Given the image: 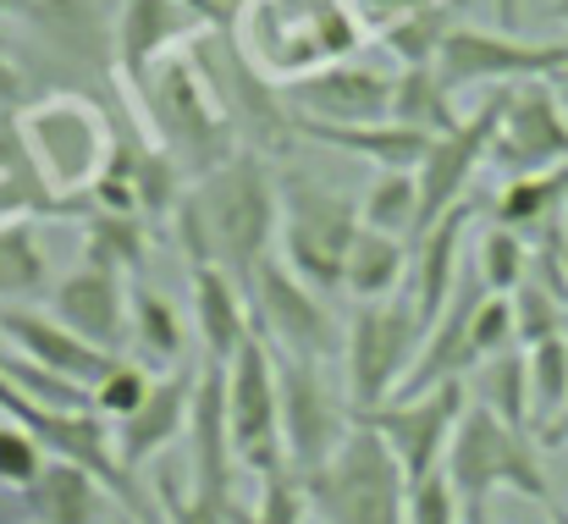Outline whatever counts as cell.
I'll return each instance as SVG.
<instances>
[{"label": "cell", "mask_w": 568, "mask_h": 524, "mask_svg": "<svg viewBox=\"0 0 568 524\" xmlns=\"http://www.w3.org/2000/svg\"><path fill=\"white\" fill-rule=\"evenodd\" d=\"M183 243L189 265H221L237 282L260 271V260L276 254V226H282V177L260 155H232L221 172L189 182L183 193Z\"/></svg>", "instance_id": "6da1fadb"}, {"label": "cell", "mask_w": 568, "mask_h": 524, "mask_svg": "<svg viewBox=\"0 0 568 524\" xmlns=\"http://www.w3.org/2000/svg\"><path fill=\"white\" fill-rule=\"evenodd\" d=\"M204 39V33H199ZM199 39L172 50L139 89V105H144V122H150V139L178 161V172L199 182V177L221 172L237 150V122L199 56Z\"/></svg>", "instance_id": "7a4b0ae2"}, {"label": "cell", "mask_w": 568, "mask_h": 524, "mask_svg": "<svg viewBox=\"0 0 568 524\" xmlns=\"http://www.w3.org/2000/svg\"><path fill=\"white\" fill-rule=\"evenodd\" d=\"M359 39L365 22L348 0H248L237 17V50L276 89L332 61H348Z\"/></svg>", "instance_id": "3957f363"}, {"label": "cell", "mask_w": 568, "mask_h": 524, "mask_svg": "<svg viewBox=\"0 0 568 524\" xmlns=\"http://www.w3.org/2000/svg\"><path fill=\"white\" fill-rule=\"evenodd\" d=\"M442 475H447V486L464 508V524H486L497 492H514V497L552 508V486H547V470L536 458V436L497 420L480 403H469V414L458 420V436L447 447Z\"/></svg>", "instance_id": "277c9868"}, {"label": "cell", "mask_w": 568, "mask_h": 524, "mask_svg": "<svg viewBox=\"0 0 568 524\" xmlns=\"http://www.w3.org/2000/svg\"><path fill=\"white\" fill-rule=\"evenodd\" d=\"M17 139L33 161V172L44 177V188L72 210V199L105 177L111 167V150H116V133L105 128V111L72 89H55V94H39L22 105L17 117Z\"/></svg>", "instance_id": "5b68a950"}, {"label": "cell", "mask_w": 568, "mask_h": 524, "mask_svg": "<svg viewBox=\"0 0 568 524\" xmlns=\"http://www.w3.org/2000/svg\"><path fill=\"white\" fill-rule=\"evenodd\" d=\"M304 497L315 524H408V475L365 420L304 481Z\"/></svg>", "instance_id": "8992f818"}, {"label": "cell", "mask_w": 568, "mask_h": 524, "mask_svg": "<svg viewBox=\"0 0 568 524\" xmlns=\"http://www.w3.org/2000/svg\"><path fill=\"white\" fill-rule=\"evenodd\" d=\"M359 238V199L310 177H282V226H276V254L282 265L310 282L315 293L337 299L348 249Z\"/></svg>", "instance_id": "52a82bcc"}, {"label": "cell", "mask_w": 568, "mask_h": 524, "mask_svg": "<svg viewBox=\"0 0 568 524\" xmlns=\"http://www.w3.org/2000/svg\"><path fill=\"white\" fill-rule=\"evenodd\" d=\"M248 293V315H254V337L282 359H304V364H332L343 359L348 343V321L332 310L326 293H315L310 282H298L282 254L260 260V271L243 282Z\"/></svg>", "instance_id": "ba28073f"}, {"label": "cell", "mask_w": 568, "mask_h": 524, "mask_svg": "<svg viewBox=\"0 0 568 524\" xmlns=\"http://www.w3.org/2000/svg\"><path fill=\"white\" fill-rule=\"evenodd\" d=\"M425 343V326L414 315V299H381L359 304L348 315V343H343V370H348V403L354 414H371L386 397H397V386L408 381L414 359Z\"/></svg>", "instance_id": "9c48e42d"}, {"label": "cell", "mask_w": 568, "mask_h": 524, "mask_svg": "<svg viewBox=\"0 0 568 524\" xmlns=\"http://www.w3.org/2000/svg\"><path fill=\"white\" fill-rule=\"evenodd\" d=\"M568 72V39H519V33H491V28H447L436 50V78L447 94L464 89H519V83H552Z\"/></svg>", "instance_id": "30bf717a"}, {"label": "cell", "mask_w": 568, "mask_h": 524, "mask_svg": "<svg viewBox=\"0 0 568 524\" xmlns=\"http://www.w3.org/2000/svg\"><path fill=\"white\" fill-rule=\"evenodd\" d=\"M276 392H282V453H287V470L298 481H310L359 425L348 392H337L321 364H304V359H282L276 353Z\"/></svg>", "instance_id": "8fae6325"}, {"label": "cell", "mask_w": 568, "mask_h": 524, "mask_svg": "<svg viewBox=\"0 0 568 524\" xmlns=\"http://www.w3.org/2000/svg\"><path fill=\"white\" fill-rule=\"evenodd\" d=\"M464 414H469V381H442V386H425L408 397H386L381 409L359 414V420L386 442V453L403 464V475L414 486L425 475H442Z\"/></svg>", "instance_id": "7c38bea8"}, {"label": "cell", "mask_w": 568, "mask_h": 524, "mask_svg": "<svg viewBox=\"0 0 568 524\" xmlns=\"http://www.w3.org/2000/svg\"><path fill=\"white\" fill-rule=\"evenodd\" d=\"M226 425H232V447L237 464L248 475H282L287 453H282V392H276V353L260 337H248L243 349L226 359Z\"/></svg>", "instance_id": "4fadbf2b"}, {"label": "cell", "mask_w": 568, "mask_h": 524, "mask_svg": "<svg viewBox=\"0 0 568 524\" xmlns=\"http://www.w3.org/2000/svg\"><path fill=\"white\" fill-rule=\"evenodd\" d=\"M503 105H508V89H491L469 117H458L453 133L430 139L425 161H419V232L430 221H442L453 204L469 199V182L475 172H486V155H491V139H497V122H503Z\"/></svg>", "instance_id": "5bb4252c"}, {"label": "cell", "mask_w": 568, "mask_h": 524, "mask_svg": "<svg viewBox=\"0 0 568 524\" xmlns=\"http://www.w3.org/2000/svg\"><path fill=\"white\" fill-rule=\"evenodd\" d=\"M486 167L503 177H536L568 167V105L552 83L508 89V105H503Z\"/></svg>", "instance_id": "9a60e30c"}, {"label": "cell", "mask_w": 568, "mask_h": 524, "mask_svg": "<svg viewBox=\"0 0 568 524\" xmlns=\"http://www.w3.org/2000/svg\"><path fill=\"white\" fill-rule=\"evenodd\" d=\"M282 105L293 122H332V128H371L392 122V78L365 61H332L310 78L282 83Z\"/></svg>", "instance_id": "2e32d148"}, {"label": "cell", "mask_w": 568, "mask_h": 524, "mask_svg": "<svg viewBox=\"0 0 568 524\" xmlns=\"http://www.w3.org/2000/svg\"><path fill=\"white\" fill-rule=\"evenodd\" d=\"M210 22H221V11L210 0H122L116 17V67L133 89H144V78L172 56L193 44Z\"/></svg>", "instance_id": "e0dca14e"}, {"label": "cell", "mask_w": 568, "mask_h": 524, "mask_svg": "<svg viewBox=\"0 0 568 524\" xmlns=\"http://www.w3.org/2000/svg\"><path fill=\"white\" fill-rule=\"evenodd\" d=\"M189 486L199 497L221 503V508H237L232 497V481H237V447H232V425H226V364L204 359L199 364V381H193V409H189Z\"/></svg>", "instance_id": "ac0fdd59"}, {"label": "cell", "mask_w": 568, "mask_h": 524, "mask_svg": "<svg viewBox=\"0 0 568 524\" xmlns=\"http://www.w3.org/2000/svg\"><path fill=\"white\" fill-rule=\"evenodd\" d=\"M67 332H78L83 343L105 353L128 349V310H133V282L116 276V271H100V265H78L67 271L55 288H50V304H44Z\"/></svg>", "instance_id": "d6986e66"}, {"label": "cell", "mask_w": 568, "mask_h": 524, "mask_svg": "<svg viewBox=\"0 0 568 524\" xmlns=\"http://www.w3.org/2000/svg\"><path fill=\"white\" fill-rule=\"evenodd\" d=\"M0 343L33 364H44V370H55V375H67V381H78V386H89V392L122 359V353H105L83 343L78 332H67L50 310H28V304H0Z\"/></svg>", "instance_id": "ffe728a7"}, {"label": "cell", "mask_w": 568, "mask_h": 524, "mask_svg": "<svg viewBox=\"0 0 568 524\" xmlns=\"http://www.w3.org/2000/svg\"><path fill=\"white\" fill-rule=\"evenodd\" d=\"M193 381H199L193 364L172 370V375H155V386H150V397L139 403V414H128L122 425H111V431H116V458H122L128 475H139L144 464H155L161 453H172V447L189 436Z\"/></svg>", "instance_id": "44dd1931"}, {"label": "cell", "mask_w": 568, "mask_h": 524, "mask_svg": "<svg viewBox=\"0 0 568 524\" xmlns=\"http://www.w3.org/2000/svg\"><path fill=\"white\" fill-rule=\"evenodd\" d=\"M469 221H475V204L464 199V204H453L442 221H430L408 249H414V260H408V299H414V315H419V326L430 332L436 326V315L453 304V293H458V271H464V238H469Z\"/></svg>", "instance_id": "7402d4cb"}, {"label": "cell", "mask_w": 568, "mask_h": 524, "mask_svg": "<svg viewBox=\"0 0 568 524\" xmlns=\"http://www.w3.org/2000/svg\"><path fill=\"white\" fill-rule=\"evenodd\" d=\"M189 293H193V326H199L204 359L226 364L254 337V315H248L243 282L232 271H221V265H189Z\"/></svg>", "instance_id": "603a6c76"}, {"label": "cell", "mask_w": 568, "mask_h": 524, "mask_svg": "<svg viewBox=\"0 0 568 524\" xmlns=\"http://www.w3.org/2000/svg\"><path fill=\"white\" fill-rule=\"evenodd\" d=\"M28 524H111L122 514V503L78 464H44V475L22 492Z\"/></svg>", "instance_id": "cb8c5ba5"}, {"label": "cell", "mask_w": 568, "mask_h": 524, "mask_svg": "<svg viewBox=\"0 0 568 524\" xmlns=\"http://www.w3.org/2000/svg\"><path fill=\"white\" fill-rule=\"evenodd\" d=\"M128 359H139L150 375H172L189 364V332H183V315L166 293L133 282V310H128Z\"/></svg>", "instance_id": "d4e9b609"}, {"label": "cell", "mask_w": 568, "mask_h": 524, "mask_svg": "<svg viewBox=\"0 0 568 524\" xmlns=\"http://www.w3.org/2000/svg\"><path fill=\"white\" fill-rule=\"evenodd\" d=\"M304 139L315 144H332L343 155H365L376 172H419L430 139L403 128V122H371V128H332V122H293Z\"/></svg>", "instance_id": "484cf974"}, {"label": "cell", "mask_w": 568, "mask_h": 524, "mask_svg": "<svg viewBox=\"0 0 568 524\" xmlns=\"http://www.w3.org/2000/svg\"><path fill=\"white\" fill-rule=\"evenodd\" d=\"M568 215V167L558 172H536V177H508L503 193L491 199V221L519 232L525 243L558 232Z\"/></svg>", "instance_id": "4316f807"}, {"label": "cell", "mask_w": 568, "mask_h": 524, "mask_svg": "<svg viewBox=\"0 0 568 524\" xmlns=\"http://www.w3.org/2000/svg\"><path fill=\"white\" fill-rule=\"evenodd\" d=\"M408 260H414V249H408L403 238H386V232L359 226V238H354V249H348L343 293H348L354 304H381V299L408 293Z\"/></svg>", "instance_id": "83f0119b"}, {"label": "cell", "mask_w": 568, "mask_h": 524, "mask_svg": "<svg viewBox=\"0 0 568 524\" xmlns=\"http://www.w3.org/2000/svg\"><path fill=\"white\" fill-rule=\"evenodd\" d=\"M392 122H403V128H414V133H425V139H442V133L458 128V111H453L447 83L436 78V61L403 67V72L392 78Z\"/></svg>", "instance_id": "f1b7e54d"}, {"label": "cell", "mask_w": 568, "mask_h": 524, "mask_svg": "<svg viewBox=\"0 0 568 524\" xmlns=\"http://www.w3.org/2000/svg\"><path fill=\"white\" fill-rule=\"evenodd\" d=\"M150 254V238H144V215H128V210H89L83 215V265H100V271H116V276H133Z\"/></svg>", "instance_id": "f546056e"}, {"label": "cell", "mask_w": 568, "mask_h": 524, "mask_svg": "<svg viewBox=\"0 0 568 524\" xmlns=\"http://www.w3.org/2000/svg\"><path fill=\"white\" fill-rule=\"evenodd\" d=\"M469 375H475V381H469V403H480V409H491L497 420L530 431V359H525V349L497 353V359L475 364Z\"/></svg>", "instance_id": "4dcf8cb0"}, {"label": "cell", "mask_w": 568, "mask_h": 524, "mask_svg": "<svg viewBox=\"0 0 568 524\" xmlns=\"http://www.w3.org/2000/svg\"><path fill=\"white\" fill-rule=\"evenodd\" d=\"M50 293V260L39 249V232L28 221L0 226V304H22Z\"/></svg>", "instance_id": "1f68e13d"}, {"label": "cell", "mask_w": 568, "mask_h": 524, "mask_svg": "<svg viewBox=\"0 0 568 524\" xmlns=\"http://www.w3.org/2000/svg\"><path fill=\"white\" fill-rule=\"evenodd\" d=\"M359 226L414 243L419 238V182H414V172H381L359 199Z\"/></svg>", "instance_id": "d6a6232c"}, {"label": "cell", "mask_w": 568, "mask_h": 524, "mask_svg": "<svg viewBox=\"0 0 568 524\" xmlns=\"http://www.w3.org/2000/svg\"><path fill=\"white\" fill-rule=\"evenodd\" d=\"M33 210H67V204L44 188V177L33 172L22 139L17 133L6 139V128H0V226L6 221H28Z\"/></svg>", "instance_id": "836d02e7"}, {"label": "cell", "mask_w": 568, "mask_h": 524, "mask_svg": "<svg viewBox=\"0 0 568 524\" xmlns=\"http://www.w3.org/2000/svg\"><path fill=\"white\" fill-rule=\"evenodd\" d=\"M475 276H480L486 293L514 299V293L530 282V243H525L519 232H508V226L491 221V226L480 232V243H475Z\"/></svg>", "instance_id": "e575fe53"}, {"label": "cell", "mask_w": 568, "mask_h": 524, "mask_svg": "<svg viewBox=\"0 0 568 524\" xmlns=\"http://www.w3.org/2000/svg\"><path fill=\"white\" fill-rule=\"evenodd\" d=\"M530 359V436L568 403V337H547L536 349H525Z\"/></svg>", "instance_id": "d590c367"}, {"label": "cell", "mask_w": 568, "mask_h": 524, "mask_svg": "<svg viewBox=\"0 0 568 524\" xmlns=\"http://www.w3.org/2000/svg\"><path fill=\"white\" fill-rule=\"evenodd\" d=\"M150 386H155V375L139 364V359H116L100 381H94V414L105 420V425H122L128 414H139V403L150 397Z\"/></svg>", "instance_id": "8d00e7d4"}, {"label": "cell", "mask_w": 568, "mask_h": 524, "mask_svg": "<svg viewBox=\"0 0 568 524\" xmlns=\"http://www.w3.org/2000/svg\"><path fill=\"white\" fill-rule=\"evenodd\" d=\"M519 349V321H514V299L503 293H480L475 315H469V364H486L497 353Z\"/></svg>", "instance_id": "74e56055"}, {"label": "cell", "mask_w": 568, "mask_h": 524, "mask_svg": "<svg viewBox=\"0 0 568 524\" xmlns=\"http://www.w3.org/2000/svg\"><path fill=\"white\" fill-rule=\"evenodd\" d=\"M564 299L547 288V282H525L519 293H514V321H519V349H536V343H547V337H564Z\"/></svg>", "instance_id": "f35d334b"}, {"label": "cell", "mask_w": 568, "mask_h": 524, "mask_svg": "<svg viewBox=\"0 0 568 524\" xmlns=\"http://www.w3.org/2000/svg\"><path fill=\"white\" fill-rule=\"evenodd\" d=\"M44 464H50V453L17 420H0V486L6 492H28L44 475Z\"/></svg>", "instance_id": "ab89813d"}, {"label": "cell", "mask_w": 568, "mask_h": 524, "mask_svg": "<svg viewBox=\"0 0 568 524\" xmlns=\"http://www.w3.org/2000/svg\"><path fill=\"white\" fill-rule=\"evenodd\" d=\"M408 524H464V508H458L447 475H425L408 486Z\"/></svg>", "instance_id": "60d3db41"}, {"label": "cell", "mask_w": 568, "mask_h": 524, "mask_svg": "<svg viewBox=\"0 0 568 524\" xmlns=\"http://www.w3.org/2000/svg\"><path fill=\"white\" fill-rule=\"evenodd\" d=\"M536 442H541V447H568V403L541 425V431H536Z\"/></svg>", "instance_id": "b9f144b4"}, {"label": "cell", "mask_w": 568, "mask_h": 524, "mask_svg": "<svg viewBox=\"0 0 568 524\" xmlns=\"http://www.w3.org/2000/svg\"><path fill=\"white\" fill-rule=\"evenodd\" d=\"M17 83H22V78H17V61H11V56H6V44H0V105H11V100H17Z\"/></svg>", "instance_id": "7bdbcfd3"}, {"label": "cell", "mask_w": 568, "mask_h": 524, "mask_svg": "<svg viewBox=\"0 0 568 524\" xmlns=\"http://www.w3.org/2000/svg\"><path fill=\"white\" fill-rule=\"evenodd\" d=\"M22 520H28L22 492H6V486H0V524H22Z\"/></svg>", "instance_id": "ee69618b"}, {"label": "cell", "mask_w": 568, "mask_h": 524, "mask_svg": "<svg viewBox=\"0 0 568 524\" xmlns=\"http://www.w3.org/2000/svg\"><path fill=\"white\" fill-rule=\"evenodd\" d=\"M552 89L564 94V105H568V72H558V78H552Z\"/></svg>", "instance_id": "f6af8a7d"}, {"label": "cell", "mask_w": 568, "mask_h": 524, "mask_svg": "<svg viewBox=\"0 0 568 524\" xmlns=\"http://www.w3.org/2000/svg\"><path fill=\"white\" fill-rule=\"evenodd\" d=\"M552 524H568V503H552Z\"/></svg>", "instance_id": "bcb514c9"}, {"label": "cell", "mask_w": 568, "mask_h": 524, "mask_svg": "<svg viewBox=\"0 0 568 524\" xmlns=\"http://www.w3.org/2000/svg\"><path fill=\"white\" fill-rule=\"evenodd\" d=\"M552 17H558V22H568V0H558V6H552Z\"/></svg>", "instance_id": "7dc6e473"}, {"label": "cell", "mask_w": 568, "mask_h": 524, "mask_svg": "<svg viewBox=\"0 0 568 524\" xmlns=\"http://www.w3.org/2000/svg\"><path fill=\"white\" fill-rule=\"evenodd\" d=\"M111 524H139V520H133V514H116V520H111Z\"/></svg>", "instance_id": "c3c4849f"}, {"label": "cell", "mask_w": 568, "mask_h": 524, "mask_svg": "<svg viewBox=\"0 0 568 524\" xmlns=\"http://www.w3.org/2000/svg\"><path fill=\"white\" fill-rule=\"evenodd\" d=\"M503 17H514V0H503Z\"/></svg>", "instance_id": "681fc988"}, {"label": "cell", "mask_w": 568, "mask_h": 524, "mask_svg": "<svg viewBox=\"0 0 568 524\" xmlns=\"http://www.w3.org/2000/svg\"><path fill=\"white\" fill-rule=\"evenodd\" d=\"M0 6H6V0H0Z\"/></svg>", "instance_id": "f907efd6"}, {"label": "cell", "mask_w": 568, "mask_h": 524, "mask_svg": "<svg viewBox=\"0 0 568 524\" xmlns=\"http://www.w3.org/2000/svg\"><path fill=\"white\" fill-rule=\"evenodd\" d=\"M22 524H28V520H22Z\"/></svg>", "instance_id": "816d5d0a"}]
</instances>
